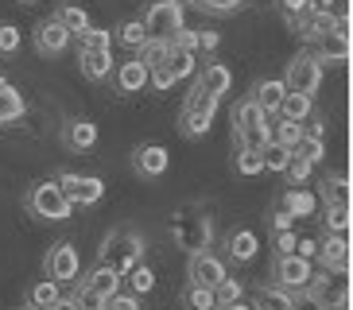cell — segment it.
I'll return each instance as SVG.
<instances>
[{"instance_id": "cell-1", "label": "cell", "mask_w": 353, "mask_h": 310, "mask_svg": "<svg viewBox=\"0 0 353 310\" xmlns=\"http://www.w3.org/2000/svg\"><path fill=\"white\" fill-rule=\"evenodd\" d=\"M140 256H144V240H140V233H136V229H117V233L105 237L101 252H97V264H101V268H113L117 276L125 279L128 271L140 264Z\"/></svg>"}, {"instance_id": "cell-2", "label": "cell", "mask_w": 353, "mask_h": 310, "mask_svg": "<svg viewBox=\"0 0 353 310\" xmlns=\"http://www.w3.org/2000/svg\"><path fill=\"white\" fill-rule=\"evenodd\" d=\"M218 101L214 93H206L202 85L194 82V90L187 93V101H183V113H179V132L198 140V136L210 132V124H214V113H218Z\"/></svg>"}, {"instance_id": "cell-3", "label": "cell", "mask_w": 353, "mask_h": 310, "mask_svg": "<svg viewBox=\"0 0 353 310\" xmlns=\"http://www.w3.org/2000/svg\"><path fill=\"white\" fill-rule=\"evenodd\" d=\"M233 140L237 147H256V152L268 144V113L252 97L233 109Z\"/></svg>"}, {"instance_id": "cell-4", "label": "cell", "mask_w": 353, "mask_h": 310, "mask_svg": "<svg viewBox=\"0 0 353 310\" xmlns=\"http://www.w3.org/2000/svg\"><path fill=\"white\" fill-rule=\"evenodd\" d=\"M171 237L179 240L183 252H206L210 240H214V221H210V217L175 214V217H171Z\"/></svg>"}, {"instance_id": "cell-5", "label": "cell", "mask_w": 353, "mask_h": 310, "mask_svg": "<svg viewBox=\"0 0 353 310\" xmlns=\"http://www.w3.org/2000/svg\"><path fill=\"white\" fill-rule=\"evenodd\" d=\"M28 209H32L35 217H43V221H66L74 206L66 202L59 183H35L32 194H28Z\"/></svg>"}, {"instance_id": "cell-6", "label": "cell", "mask_w": 353, "mask_h": 310, "mask_svg": "<svg viewBox=\"0 0 353 310\" xmlns=\"http://www.w3.org/2000/svg\"><path fill=\"white\" fill-rule=\"evenodd\" d=\"M179 28H183V0H156V4L148 8V16H144L148 39L171 43V35H175Z\"/></svg>"}, {"instance_id": "cell-7", "label": "cell", "mask_w": 353, "mask_h": 310, "mask_svg": "<svg viewBox=\"0 0 353 310\" xmlns=\"http://www.w3.org/2000/svg\"><path fill=\"white\" fill-rule=\"evenodd\" d=\"M319 82H322V62L314 59V54H295V59L288 62L283 85H288L291 93H307V97H314Z\"/></svg>"}, {"instance_id": "cell-8", "label": "cell", "mask_w": 353, "mask_h": 310, "mask_svg": "<svg viewBox=\"0 0 353 310\" xmlns=\"http://www.w3.org/2000/svg\"><path fill=\"white\" fill-rule=\"evenodd\" d=\"M54 183H59V190L66 194L70 206H94L105 194V183L97 175H70V171H66V175H59Z\"/></svg>"}, {"instance_id": "cell-9", "label": "cell", "mask_w": 353, "mask_h": 310, "mask_svg": "<svg viewBox=\"0 0 353 310\" xmlns=\"http://www.w3.org/2000/svg\"><path fill=\"white\" fill-rule=\"evenodd\" d=\"M78 271H82V256H78V248L74 245H54L51 252H47V260H43V276L54 279V283H70V279H78Z\"/></svg>"}, {"instance_id": "cell-10", "label": "cell", "mask_w": 353, "mask_h": 310, "mask_svg": "<svg viewBox=\"0 0 353 310\" xmlns=\"http://www.w3.org/2000/svg\"><path fill=\"white\" fill-rule=\"evenodd\" d=\"M307 287H311L330 310H345V307H350V279L338 276V271H326L322 279L311 276V283H307Z\"/></svg>"}, {"instance_id": "cell-11", "label": "cell", "mask_w": 353, "mask_h": 310, "mask_svg": "<svg viewBox=\"0 0 353 310\" xmlns=\"http://www.w3.org/2000/svg\"><path fill=\"white\" fill-rule=\"evenodd\" d=\"M314 43H319V51H314L319 62H350V20H338L334 31H326Z\"/></svg>"}, {"instance_id": "cell-12", "label": "cell", "mask_w": 353, "mask_h": 310, "mask_svg": "<svg viewBox=\"0 0 353 310\" xmlns=\"http://www.w3.org/2000/svg\"><path fill=\"white\" fill-rule=\"evenodd\" d=\"M276 283H280L283 291H303L307 283H311V260L303 256H276Z\"/></svg>"}, {"instance_id": "cell-13", "label": "cell", "mask_w": 353, "mask_h": 310, "mask_svg": "<svg viewBox=\"0 0 353 310\" xmlns=\"http://www.w3.org/2000/svg\"><path fill=\"white\" fill-rule=\"evenodd\" d=\"M314 256H322V268H326V271L350 276V237H345V233H330V237L319 245Z\"/></svg>"}, {"instance_id": "cell-14", "label": "cell", "mask_w": 353, "mask_h": 310, "mask_svg": "<svg viewBox=\"0 0 353 310\" xmlns=\"http://www.w3.org/2000/svg\"><path fill=\"white\" fill-rule=\"evenodd\" d=\"M190 283H198V287H214L218 279H225V264H221L214 252H190V268H187Z\"/></svg>"}, {"instance_id": "cell-15", "label": "cell", "mask_w": 353, "mask_h": 310, "mask_svg": "<svg viewBox=\"0 0 353 310\" xmlns=\"http://www.w3.org/2000/svg\"><path fill=\"white\" fill-rule=\"evenodd\" d=\"M70 39L74 35L59 23V16H51V20H43L39 28H35V47H39V54H47V59H51V54H63L66 47H70Z\"/></svg>"}, {"instance_id": "cell-16", "label": "cell", "mask_w": 353, "mask_h": 310, "mask_svg": "<svg viewBox=\"0 0 353 310\" xmlns=\"http://www.w3.org/2000/svg\"><path fill=\"white\" fill-rule=\"evenodd\" d=\"M167 163H171V155H167L163 144H140L132 152V167H136V175H144V178H159L167 171Z\"/></svg>"}, {"instance_id": "cell-17", "label": "cell", "mask_w": 353, "mask_h": 310, "mask_svg": "<svg viewBox=\"0 0 353 310\" xmlns=\"http://www.w3.org/2000/svg\"><path fill=\"white\" fill-rule=\"evenodd\" d=\"M63 144L70 147V152H90V147L97 144V124L94 121H66Z\"/></svg>"}, {"instance_id": "cell-18", "label": "cell", "mask_w": 353, "mask_h": 310, "mask_svg": "<svg viewBox=\"0 0 353 310\" xmlns=\"http://www.w3.org/2000/svg\"><path fill=\"white\" fill-rule=\"evenodd\" d=\"M334 23H338L334 16H326L322 8H314V4H311V12H307V16H299L295 31H299L303 39H311V43H314V39H322L326 31H334Z\"/></svg>"}, {"instance_id": "cell-19", "label": "cell", "mask_w": 353, "mask_h": 310, "mask_svg": "<svg viewBox=\"0 0 353 310\" xmlns=\"http://www.w3.org/2000/svg\"><path fill=\"white\" fill-rule=\"evenodd\" d=\"M198 85L206 93H214V97H221V93L233 85V74H229V66H221V62H206V66L198 70Z\"/></svg>"}, {"instance_id": "cell-20", "label": "cell", "mask_w": 353, "mask_h": 310, "mask_svg": "<svg viewBox=\"0 0 353 310\" xmlns=\"http://www.w3.org/2000/svg\"><path fill=\"white\" fill-rule=\"evenodd\" d=\"M78 62H82V74L94 78V82H101V78L113 74V51L109 47L105 51H78Z\"/></svg>"}, {"instance_id": "cell-21", "label": "cell", "mask_w": 353, "mask_h": 310, "mask_svg": "<svg viewBox=\"0 0 353 310\" xmlns=\"http://www.w3.org/2000/svg\"><path fill=\"white\" fill-rule=\"evenodd\" d=\"M299 121H283V116H276V113H272L268 116V140H272V144H280V147H288V152H291V147H295V144H299Z\"/></svg>"}, {"instance_id": "cell-22", "label": "cell", "mask_w": 353, "mask_h": 310, "mask_svg": "<svg viewBox=\"0 0 353 310\" xmlns=\"http://www.w3.org/2000/svg\"><path fill=\"white\" fill-rule=\"evenodd\" d=\"M295 302V291H283V287H260L252 295V310H291Z\"/></svg>"}, {"instance_id": "cell-23", "label": "cell", "mask_w": 353, "mask_h": 310, "mask_svg": "<svg viewBox=\"0 0 353 310\" xmlns=\"http://www.w3.org/2000/svg\"><path fill=\"white\" fill-rule=\"evenodd\" d=\"M144 85H148V70L136 59L117 66V90H121V93H140Z\"/></svg>"}, {"instance_id": "cell-24", "label": "cell", "mask_w": 353, "mask_h": 310, "mask_svg": "<svg viewBox=\"0 0 353 310\" xmlns=\"http://www.w3.org/2000/svg\"><path fill=\"white\" fill-rule=\"evenodd\" d=\"M225 248H229V256L237 260V264H249L252 256H256V233H249V229H237V233H229V240H225Z\"/></svg>"}, {"instance_id": "cell-25", "label": "cell", "mask_w": 353, "mask_h": 310, "mask_svg": "<svg viewBox=\"0 0 353 310\" xmlns=\"http://www.w3.org/2000/svg\"><path fill=\"white\" fill-rule=\"evenodd\" d=\"M85 287L94 291V295H101V299H109L113 291H121V276H117L113 268H101V264H97V268L85 276Z\"/></svg>"}, {"instance_id": "cell-26", "label": "cell", "mask_w": 353, "mask_h": 310, "mask_svg": "<svg viewBox=\"0 0 353 310\" xmlns=\"http://www.w3.org/2000/svg\"><path fill=\"white\" fill-rule=\"evenodd\" d=\"M307 113H314V105H311V97L307 93H283V101H280V109H276V116H283V121H303Z\"/></svg>"}, {"instance_id": "cell-27", "label": "cell", "mask_w": 353, "mask_h": 310, "mask_svg": "<svg viewBox=\"0 0 353 310\" xmlns=\"http://www.w3.org/2000/svg\"><path fill=\"white\" fill-rule=\"evenodd\" d=\"M280 206L288 209L291 217H311L314 214V198L307 194V190H299V186H291V190H283Z\"/></svg>"}, {"instance_id": "cell-28", "label": "cell", "mask_w": 353, "mask_h": 310, "mask_svg": "<svg viewBox=\"0 0 353 310\" xmlns=\"http://www.w3.org/2000/svg\"><path fill=\"white\" fill-rule=\"evenodd\" d=\"M283 93H288V85H283V82H260V85H256V93H252V101H256L260 109H264V113L272 116L276 109H280Z\"/></svg>"}, {"instance_id": "cell-29", "label": "cell", "mask_w": 353, "mask_h": 310, "mask_svg": "<svg viewBox=\"0 0 353 310\" xmlns=\"http://www.w3.org/2000/svg\"><path fill=\"white\" fill-rule=\"evenodd\" d=\"M167 54H171V43H167V39H144L140 47H136V62H140L144 70H152V66L163 62Z\"/></svg>"}, {"instance_id": "cell-30", "label": "cell", "mask_w": 353, "mask_h": 310, "mask_svg": "<svg viewBox=\"0 0 353 310\" xmlns=\"http://www.w3.org/2000/svg\"><path fill=\"white\" fill-rule=\"evenodd\" d=\"M23 116V93L12 90V85H4L0 90V124H12Z\"/></svg>"}, {"instance_id": "cell-31", "label": "cell", "mask_w": 353, "mask_h": 310, "mask_svg": "<svg viewBox=\"0 0 353 310\" xmlns=\"http://www.w3.org/2000/svg\"><path fill=\"white\" fill-rule=\"evenodd\" d=\"M322 202H326V206H350V183H345L342 175L338 178L326 175L322 178Z\"/></svg>"}, {"instance_id": "cell-32", "label": "cell", "mask_w": 353, "mask_h": 310, "mask_svg": "<svg viewBox=\"0 0 353 310\" xmlns=\"http://www.w3.org/2000/svg\"><path fill=\"white\" fill-rule=\"evenodd\" d=\"M28 299H32V310H43V307H51V302H59L63 295H59V283H54V279H43V283L32 287Z\"/></svg>"}, {"instance_id": "cell-33", "label": "cell", "mask_w": 353, "mask_h": 310, "mask_svg": "<svg viewBox=\"0 0 353 310\" xmlns=\"http://www.w3.org/2000/svg\"><path fill=\"white\" fill-rule=\"evenodd\" d=\"M311 171H314V163H311V159H303V155H295V152H291L288 167H283V175H288L291 186H303L307 178H311Z\"/></svg>"}, {"instance_id": "cell-34", "label": "cell", "mask_w": 353, "mask_h": 310, "mask_svg": "<svg viewBox=\"0 0 353 310\" xmlns=\"http://www.w3.org/2000/svg\"><path fill=\"white\" fill-rule=\"evenodd\" d=\"M59 23H63L70 35H82V31L90 28V20H85V8H74V4H63V8H59Z\"/></svg>"}, {"instance_id": "cell-35", "label": "cell", "mask_w": 353, "mask_h": 310, "mask_svg": "<svg viewBox=\"0 0 353 310\" xmlns=\"http://www.w3.org/2000/svg\"><path fill=\"white\" fill-rule=\"evenodd\" d=\"M210 295H214V307H229V302L241 299V283L225 276V279H218V283L210 287Z\"/></svg>"}, {"instance_id": "cell-36", "label": "cell", "mask_w": 353, "mask_h": 310, "mask_svg": "<svg viewBox=\"0 0 353 310\" xmlns=\"http://www.w3.org/2000/svg\"><path fill=\"white\" fill-rule=\"evenodd\" d=\"M179 78H175V70H171V62H156V66H152V70H148V85H152V90H171V85H175Z\"/></svg>"}, {"instance_id": "cell-37", "label": "cell", "mask_w": 353, "mask_h": 310, "mask_svg": "<svg viewBox=\"0 0 353 310\" xmlns=\"http://www.w3.org/2000/svg\"><path fill=\"white\" fill-rule=\"evenodd\" d=\"M322 225L330 229V233H345V237H350V206H326Z\"/></svg>"}, {"instance_id": "cell-38", "label": "cell", "mask_w": 353, "mask_h": 310, "mask_svg": "<svg viewBox=\"0 0 353 310\" xmlns=\"http://www.w3.org/2000/svg\"><path fill=\"white\" fill-rule=\"evenodd\" d=\"M237 171L241 175H260L264 171V155L256 147H237Z\"/></svg>"}, {"instance_id": "cell-39", "label": "cell", "mask_w": 353, "mask_h": 310, "mask_svg": "<svg viewBox=\"0 0 353 310\" xmlns=\"http://www.w3.org/2000/svg\"><path fill=\"white\" fill-rule=\"evenodd\" d=\"M125 279H128V287H132V295H148V291L156 287V276H152V268H144V264H136Z\"/></svg>"}, {"instance_id": "cell-40", "label": "cell", "mask_w": 353, "mask_h": 310, "mask_svg": "<svg viewBox=\"0 0 353 310\" xmlns=\"http://www.w3.org/2000/svg\"><path fill=\"white\" fill-rule=\"evenodd\" d=\"M148 39V31H144V20H128L117 28V43H125V47H140V43Z\"/></svg>"}, {"instance_id": "cell-41", "label": "cell", "mask_w": 353, "mask_h": 310, "mask_svg": "<svg viewBox=\"0 0 353 310\" xmlns=\"http://www.w3.org/2000/svg\"><path fill=\"white\" fill-rule=\"evenodd\" d=\"M260 155H264V171H283V167H288V159H291V152L288 147H280V144H264L260 147Z\"/></svg>"}, {"instance_id": "cell-42", "label": "cell", "mask_w": 353, "mask_h": 310, "mask_svg": "<svg viewBox=\"0 0 353 310\" xmlns=\"http://www.w3.org/2000/svg\"><path fill=\"white\" fill-rule=\"evenodd\" d=\"M78 39H82V51H105V47L113 43V35H109L105 28H85Z\"/></svg>"}, {"instance_id": "cell-43", "label": "cell", "mask_w": 353, "mask_h": 310, "mask_svg": "<svg viewBox=\"0 0 353 310\" xmlns=\"http://www.w3.org/2000/svg\"><path fill=\"white\" fill-rule=\"evenodd\" d=\"M167 62H171L175 78H187V74H194V51H179V47H171Z\"/></svg>"}, {"instance_id": "cell-44", "label": "cell", "mask_w": 353, "mask_h": 310, "mask_svg": "<svg viewBox=\"0 0 353 310\" xmlns=\"http://www.w3.org/2000/svg\"><path fill=\"white\" fill-rule=\"evenodd\" d=\"M295 155H303V159H311V163H319L322 155H326V140H311V136H299V144L291 147Z\"/></svg>"}, {"instance_id": "cell-45", "label": "cell", "mask_w": 353, "mask_h": 310, "mask_svg": "<svg viewBox=\"0 0 353 310\" xmlns=\"http://www.w3.org/2000/svg\"><path fill=\"white\" fill-rule=\"evenodd\" d=\"M183 299H187V310H214V295H210V287H198V283H190Z\"/></svg>"}, {"instance_id": "cell-46", "label": "cell", "mask_w": 353, "mask_h": 310, "mask_svg": "<svg viewBox=\"0 0 353 310\" xmlns=\"http://www.w3.org/2000/svg\"><path fill=\"white\" fill-rule=\"evenodd\" d=\"M74 307H78V310H105V299H101V295H94V291H90V287H85V283H78V291H74Z\"/></svg>"}, {"instance_id": "cell-47", "label": "cell", "mask_w": 353, "mask_h": 310, "mask_svg": "<svg viewBox=\"0 0 353 310\" xmlns=\"http://www.w3.org/2000/svg\"><path fill=\"white\" fill-rule=\"evenodd\" d=\"M194 8H202V12H214V16H225V12H237V8H245V0H190Z\"/></svg>"}, {"instance_id": "cell-48", "label": "cell", "mask_w": 353, "mask_h": 310, "mask_svg": "<svg viewBox=\"0 0 353 310\" xmlns=\"http://www.w3.org/2000/svg\"><path fill=\"white\" fill-rule=\"evenodd\" d=\"M16 51H20V28L0 23V54H16Z\"/></svg>"}, {"instance_id": "cell-49", "label": "cell", "mask_w": 353, "mask_h": 310, "mask_svg": "<svg viewBox=\"0 0 353 310\" xmlns=\"http://www.w3.org/2000/svg\"><path fill=\"white\" fill-rule=\"evenodd\" d=\"M280 12H283V20L295 28V23H299V16H307V12H311V0H280Z\"/></svg>"}, {"instance_id": "cell-50", "label": "cell", "mask_w": 353, "mask_h": 310, "mask_svg": "<svg viewBox=\"0 0 353 310\" xmlns=\"http://www.w3.org/2000/svg\"><path fill=\"white\" fill-rule=\"evenodd\" d=\"M291 310H330V307H326V302H322L311 287H303V291H295V302H291Z\"/></svg>"}, {"instance_id": "cell-51", "label": "cell", "mask_w": 353, "mask_h": 310, "mask_svg": "<svg viewBox=\"0 0 353 310\" xmlns=\"http://www.w3.org/2000/svg\"><path fill=\"white\" fill-rule=\"evenodd\" d=\"M314 8H322L334 20H350V0H314Z\"/></svg>"}, {"instance_id": "cell-52", "label": "cell", "mask_w": 353, "mask_h": 310, "mask_svg": "<svg viewBox=\"0 0 353 310\" xmlns=\"http://www.w3.org/2000/svg\"><path fill=\"white\" fill-rule=\"evenodd\" d=\"M295 245H299V237H295L291 229H280V233H276V252H280V256H295Z\"/></svg>"}, {"instance_id": "cell-53", "label": "cell", "mask_w": 353, "mask_h": 310, "mask_svg": "<svg viewBox=\"0 0 353 310\" xmlns=\"http://www.w3.org/2000/svg\"><path fill=\"white\" fill-rule=\"evenodd\" d=\"M105 310H140V302H136V295H109L105 299Z\"/></svg>"}, {"instance_id": "cell-54", "label": "cell", "mask_w": 353, "mask_h": 310, "mask_svg": "<svg viewBox=\"0 0 353 310\" xmlns=\"http://www.w3.org/2000/svg\"><path fill=\"white\" fill-rule=\"evenodd\" d=\"M171 47H179V51H194L198 35H194V31H187V28H179L175 35H171Z\"/></svg>"}, {"instance_id": "cell-55", "label": "cell", "mask_w": 353, "mask_h": 310, "mask_svg": "<svg viewBox=\"0 0 353 310\" xmlns=\"http://www.w3.org/2000/svg\"><path fill=\"white\" fill-rule=\"evenodd\" d=\"M194 35H198V47H202V51H214V47L221 43L218 31H194Z\"/></svg>"}, {"instance_id": "cell-56", "label": "cell", "mask_w": 353, "mask_h": 310, "mask_svg": "<svg viewBox=\"0 0 353 310\" xmlns=\"http://www.w3.org/2000/svg\"><path fill=\"white\" fill-rule=\"evenodd\" d=\"M291 221H295V217L288 214V209H276V214H272V229H276V233H280V229H291Z\"/></svg>"}, {"instance_id": "cell-57", "label": "cell", "mask_w": 353, "mask_h": 310, "mask_svg": "<svg viewBox=\"0 0 353 310\" xmlns=\"http://www.w3.org/2000/svg\"><path fill=\"white\" fill-rule=\"evenodd\" d=\"M43 310H78V307H74L70 299H59V302H51V307H43Z\"/></svg>"}, {"instance_id": "cell-58", "label": "cell", "mask_w": 353, "mask_h": 310, "mask_svg": "<svg viewBox=\"0 0 353 310\" xmlns=\"http://www.w3.org/2000/svg\"><path fill=\"white\" fill-rule=\"evenodd\" d=\"M214 310H249V307H245V302L237 299V302H229V307H214Z\"/></svg>"}, {"instance_id": "cell-59", "label": "cell", "mask_w": 353, "mask_h": 310, "mask_svg": "<svg viewBox=\"0 0 353 310\" xmlns=\"http://www.w3.org/2000/svg\"><path fill=\"white\" fill-rule=\"evenodd\" d=\"M4 85H8V82H4V74H0V90H4Z\"/></svg>"}, {"instance_id": "cell-60", "label": "cell", "mask_w": 353, "mask_h": 310, "mask_svg": "<svg viewBox=\"0 0 353 310\" xmlns=\"http://www.w3.org/2000/svg\"><path fill=\"white\" fill-rule=\"evenodd\" d=\"M28 4H32V0H28Z\"/></svg>"}, {"instance_id": "cell-61", "label": "cell", "mask_w": 353, "mask_h": 310, "mask_svg": "<svg viewBox=\"0 0 353 310\" xmlns=\"http://www.w3.org/2000/svg\"><path fill=\"white\" fill-rule=\"evenodd\" d=\"M311 4H314V0H311Z\"/></svg>"}]
</instances>
